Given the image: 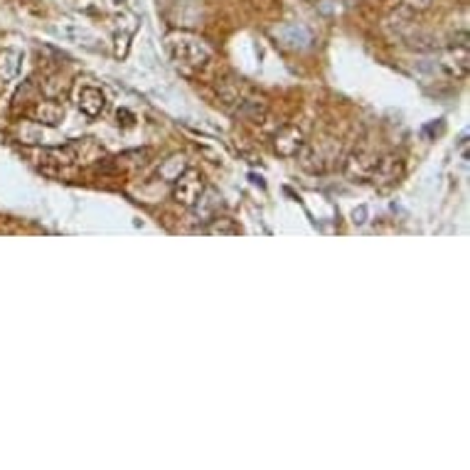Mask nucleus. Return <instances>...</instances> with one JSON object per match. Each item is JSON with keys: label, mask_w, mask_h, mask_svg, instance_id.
Returning a JSON list of instances; mask_svg holds the SVG:
<instances>
[{"label": "nucleus", "mask_w": 470, "mask_h": 470, "mask_svg": "<svg viewBox=\"0 0 470 470\" xmlns=\"http://www.w3.org/2000/svg\"><path fill=\"white\" fill-rule=\"evenodd\" d=\"M303 146H306V138H303V131H298L296 126H283L274 138L276 153L283 158H296L303 151Z\"/></svg>", "instance_id": "7ed1b4c3"}, {"label": "nucleus", "mask_w": 470, "mask_h": 470, "mask_svg": "<svg viewBox=\"0 0 470 470\" xmlns=\"http://www.w3.org/2000/svg\"><path fill=\"white\" fill-rule=\"evenodd\" d=\"M170 50L178 62L185 64H205L210 60V50L202 42L190 40V37H180L178 42H170Z\"/></svg>", "instance_id": "f03ea898"}, {"label": "nucleus", "mask_w": 470, "mask_h": 470, "mask_svg": "<svg viewBox=\"0 0 470 470\" xmlns=\"http://www.w3.org/2000/svg\"><path fill=\"white\" fill-rule=\"evenodd\" d=\"M239 114L244 116V119H251V121H261L266 116V106L259 104V101H244L242 106H239Z\"/></svg>", "instance_id": "1a4fd4ad"}, {"label": "nucleus", "mask_w": 470, "mask_h": 470, "mask_svg": "<svg viewBox=\"0 0 470 470\" xmlns=\"http://www.w3.org/2000/svg\"><path fill=\"white\" fill-rule=\"evenodd\" d=\"M20 60H23V55H20V52L5 50L3 55H0V77H5V79L18 77V72H20Z\"/></svg>", "instance_id": "0eeeda50"}, {"label": "nucleus", "mask_w": 470, "mask_h": 470, "mask_svg": "<svg viewBox=\"0 0 470 470\" xmlns=\"http://www.w3.org/2000/svg\"><path fill=\"white\" fill-rule=\"evenodd\" d=\"M79 109H82V114H87L89 119L101 116L104 114V109H106L104 92L96 89V87H82V92H79Z\"/></svg>", "instance_id": "20e7f679"}, {"label": "nucleus", "mask_w": 470, "mask_h": 470, "mask_svg": "<svg viewBox=\"0 0 470 470\" xmlns=\"http://www.w3.org/2000/svg\"><path fill=\"white\" fill-rule=\"evenodd\" d=\"M32 116H35V121H40V124L57 126L64 119V106L57 104V101H40V104L35 106V111H32Z\"/></svg>", "instance_id": "423d86ee"}, {"label": "nucleus", "mask_w": 470, "mask_h": 470, "mask_svg": "<svg viewBox=\"0 0 470 470\" xmlns=\"http://www.w3.org/2000/svg\"><path fill=\"white\" fill-rule=\"evenodd\" d=\"M399 175H402V160L389 156V158L377 160L372 178H375V183H394Z\"/></svg>", "instance_id": "39448f33"}, {"label": "nucleus", "mask_w": 470, "mask_h": 470, "mask_svg": "<svg viewBox=\"0 0 470 470\" xmlns=\"http://www.w3.org/2000/svg\"><path fill=\"white\" fill-rule=\"evenodd\" d=\"M207 232L210 234H239V227L229 220V217H215V220H210Z\"/></svg>", "instance_id": "6e6552de"}, {"label": "nucleus", "mask_w": 470, "mask_h": 470, "mask_svg": "<svg viewBox=\"0 0 470 470\" xmlns=\"http://www.w3.org/2000/svg\"><path fill=\"white\" fill-rule=\"evenodd\" d=\"M404 3H407V8L416 10V13H424V10H429L434 5V0H404Z\"/></svg>", "instance_id": "9d476101"}, {"label": "nucleus", "mask_w": 470, "mask_h": 470, "mask_svg": "<svg viewBox=\"0 0 470 470\" xmlns=\"http://www.w3.org/2000/svg\"><path fill=\"white\" fill-rule=\"evenodd\" d=\"M173 183H175V190H173L175 202H180V205H185V207H195L197 197L205 190V178H202V173H197V170H185V173H180Z\"/></svg>", "instance_id": "f257e3e1"}]
</instances>
